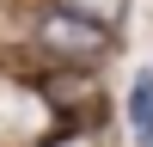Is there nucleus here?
<instances>
[{"label": "nucleus", "instance_id": "obj_1", "mask_svg": "<svg viewBox=\"0 0 153 147\" xmlns=\"http://www.w3.org/2000/svg\"><path fill=\"white\" fill-rule=\"evenodd\" d=\"M37 37H43V49H55L68 68H80V61H104V49H110V31H104V24L80 19V12H68V6L43 12Z\"/></svg>", "mask_w": 153, "mask_h": 147}, {"label": "nucleus", "instance_id": "obj_2", "mask_svg": "<svg viewBox=\"0 0 153 147\" xmlns=\"http://www.w3.org/2000/svg\"><path fill=\"white\" fill-rule=\"evenodd\" d=\"M43 98H49V104H55V110H68V104H80V110H92V80H80V74H49V80H43Z\"/></svg>", "mask_w": 153, "mask_h": 147}, {"label": "nucleus", "instance_id": "obj_3", "mask_svg": "<svg viewBox=\"0 0 153 147\" xmlns=\"http://www.w3.org/2000/svg\"><path fill=\"white\" fill-rule=\"evenodd\" d=\"M129 129H135L141 147H153V74H141L129 86Z\"/></svg>", "mask_w": 153, "mask_h": 147}, {"label": "nucleus", "instance_id": "obj_4", "mask_svg": "<svg viewBox=\"0 0 153 147\" xmlns=\"http://www.w3.org/2000/svg\"><path fill=\"white\" fill-rule=\"evenodd\" d=\"M68 12H80V19H92V24H123V12H129V0H61Z\"/></svg>", "mask_w": 153, "mask_h": 147}, {"label": "nucleus", "instance_id": "obj_5", "mask_svg": "<svg viewBox=\"0 0 153 147\" xmlns=\"http://www.w3.org/2000/svg\"><path fill=\"white\" fill-rule=\"evenodd\" d=\"M61 147H98V141H92V135H74V141H61Z\"/></svg>", "mask_w": 153, "mask_h": 147}]
</instances>
